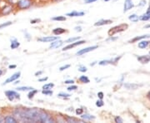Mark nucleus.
<instances>
[{"label":"nucleus","mask_w":150,"mask_h":123,"mask_svg":"<svg viewBox=\"0 0 150 123\" xmlns=\"http://www.w3.org/2000/svg\"><path fill=\"white\" fill-rule=\"evenodd\" d=\"M52 20H54V21H65L66 18L64 16H56L52 18Z\"/></svg>","instance_id":"cd10ccee"},{"label":"nucleus","mask_w":150,"mask_h":123,"mask_svg":"<svg viewBox=\"0 0 150 123\" xmlns=\"http://www.w3.org/2000/svg\"><path fill=\"white\" fill-rule=\"evenodd\" d=\"M98 0H85V4H91V3H94Z\"/></svg>","instance_id":"c03bdc74"},{"label":"nucleus","mask_w":150,"mask_h":123,"mask_svg":"<svg viewBox=\"0 0 150 123\" xmlns=\"http://www.w3.org/2000/svg\"><path fill=\"white\" fill-rule=\"evenodd\" d=\"M148 10L150 11V5H149V9H148Z\"/></svg>","instance_id":"6e6d98bb"},{"label":"nucleus","mask_w":150,"mask_h":123,"mask_svg":"<svg viewBox=\"0 0 150 123\" xmlns=\"http://www.w3.org/2000/svg\"><path fill=\"white\" fill-rule=\"evenodd\" d=\"M42 73H43V72H42V71H39V72H37L35 73V76H37V77L38 76H40Z\"/></svg>","instance_id":"09e8293b"},{"label":"nucleus","mask_w":150,"mask_h":123,"mask_svg":"<svg viewBox=\"0 0 150 123\" xmlns=\"http://www.w3.org/2000/svg\"><path fill=\"white\" fill-rule=\"evenodd\" d=\"M20 46V43H18V41H17L16 39H13L11 41V44H10V48L12 49H16L18 47Z\"/></svg>","instance_id":"6ab92c4d"},{"label":"nucleus","mask_w":150,"mask_h":123,"mask_svg":"<svg viewBox=\"0 0 150 123\" xmlns=\"http://www.w3.org/2000/svg\"><path fill=\"white\" fill-rule=\"evenodd\" d=\"M66 32V30L64 29V28H62V27H57V28H55L53 30V33L55 34V35H60V34H63V33H64Z\"/></svg>","instance_id":"f3484780"},{"label":"nucleus","mask_w":150,"mask_h":123,"mask_svg":"<svg viewBox=\"0 0 150 123\" xmlns=\"http://www.w3.org/2000/svg\"><path fill=\"white\" fill-rule=\"evenodd\" d=\"M84 15V13L83 12H77V11H73L71 13H67V16L69 17H80L83 16Z\"/></svg>","instance_id":"2eb2a0df"},{"label":"nucleus","mask_w":150,"mask_h":123,"mask_svg":"<svg viewBox=\"0 0 150 123\" xmlns=\"http://www.w3.org/2000/svg\"><path fill=\"white\" fill-rule=\"evenodd\" d=\"M13 10V8L10 5H6L5 7L3 8L2 9V14L4 15H7V14H9Z\"/></svg>","instance_id":"4468645a"},{"label":"nucleus","mask_w":150,"mask_h":123,"mask_svg":"<svg viewBox=\"0 0 150 123\" xmlns=\"http://www.w3.org/2000/svg\"><path fill=\"white\" fill-rule=\"evenodd\" d=\"M38 92V90H35V89H33V90H31V91H29V93H28V99H33V96H34V95L36 94Z\"/></svg>","instance_id":"bb28decb"},{"label":"nucleus","mask_w":150,"mask_h":123,"mask_svg":"<svg viewBox=\"0 0 150 123\" xmlns=\"http://www.w3.org/2000/svg\"><path fill=\"white\" fill-rule=\"evenodd\" d=\"M42 93L46 95V96H51V95H53V91H51V90H43Z\"/></svg>","instance_id":"72a5a7b5"},{"label":"nucleus","mask_w":150,"mask_h":123,"mask_svg":"<svg viewBox=\"0 0 150 123\" xmlns=\"http://www.w3.org/2000/svg\"><path fill=\"white\" fill-rule=\"evenodd\" d=\"M138 60L141 63L144 64V63H148L150 62V56L149 55H144V56H140L138 57Z\"/></svg>","instance_id":"9b49d317"},{"label":"nucleus","mask_w":150,"mask_h":123,"mask_svg":"<svg viewBox=\"0 0 150 123\" xmlns=\"http://www.w3.org/2000/svg\"><path fill=\"white\" fill-rule=\"evenodd\" d=\"M98 96L99 99H103V93L102 91L98 92Z\"/></svg>","instance_id":"37998d69"},{"label":"nucleus","mask_w":150,"mask_h":123,"mask_svg":"<svg viewBox=\"0 0 150 123\" xmlns=\"http://www.w3.org/2000/svg\"><path fill=\"white\" fill-rule=\"evenodd\" d=\"M4 122L6 123H17L18 121L17 119L14 117L11 116V115H8V116H6L4 117Z\"/></svg>","instance_id":"f8f14e48"},{"label":"nucleus","mask_w":150,"mask_h":123,"mask_svg":"<svg viewBox=\"0 0 150 123\" xmlns=\"http://www.w3.org/2000/svg\"><path fill=\"white\" fill-rule=\"evenodd\" d=\"M140 20L142 21H148L150 19V11L148 10L147 13H145L144 14H143L142 16H140L139 18Z\"/></svg>","instance_id":"a211bd4d"},{"label":"nucleus","mask_w":150,"mask_h":123,"mask_svg":"<svg viewBox=\"0 0 150 123\" xmlns=\"http://www.w3.org/2000/svg\"><path fill=\"white\" fill-rule=\"evenodd\" d=\"M79 81H80L81 82H83V83H88L90 82L87 76H81L80 77H79Z\"/></svg>","instance_id":"a878e982"},{"label":"nucleus","mask_w":150,"mask_h":123,"mask_svg":"<svg viewBox=\"0 0 150 123\" xmlns=\"http://www.w3.org/2000/svg\"><path fill=\"white\" fill-rule=\"evenodd\" d=\"M21 75V72H17L15 73H13V75L9 77L7 80L3 83V86L6 85V84H8V83H10V82H14V81L18 80V78H19V77Z\"/></svg>","instance_id":"39448f33"},{"label":"nucleus","mask_w":150,"mask_h":123,"mask_svg":"<svg viewBox=\"0 0 150 123\" xmlns=\"http://www.w3.org/2000/svg\"><path fill=\"white\" fill-rule=\"evenodd\" d=\"M103 102L102 101V99H100V100H98L96 102V106L97 107H101L103 106Z\"/></svg>","instance_id":"f704fd0d"},{"label":"nucleus","mask_w":150,"mask_h":123,"mask_svg":"<svg viewBox=\"0 0 150 123\" xmlns=\"http://www.w3.org/2000/svg\"><path fill=\"white\" fill-rule=\"evenodd\" d=\"M112 20H109V19H101L99 21H98L97 22L94 23V26H103V25H107V24H110L112 23Z\"/></svg>","instance_id":"9d476101"},{"label":"nucleus","mask_w":150,"mask_h":123,"mask_svg":"<svg viewBox=\"0 0 150 123\" xmlns=\"http://www.w3.org/2000/svg\"><path fill=\"white\" fill-rule=\"evenodd\" d=\"M39 122H54L53 117L48 115V113L44 111L40 110V114H39Z\"/></svg>","instance_id":"f03ea898"},{"label":"nucleus","mask_w":150,"mask_h":123,"mask_svg":"<svg viewBox=\"0 0 150 123\" xmlns=\"http://www.w3.org/2000/svg\"><path fill=\"white\" fill-rule=\"evenodd\" d=\"M5 95L10 102H13L14 99H18V100L20 99V95L16 91H12V90L6 91Z\"/></svg>","instance_id":"7ed1b4c3"},{"label":"nucleus","mask_w":150,"mask_h":123,"mask_svg":"<svg viewBox=\"0 0 150 123\" xmlns=\"http://www.w3.org/2000/svg\"><path fill=\"white\" fill-rule=\"evenodd\" d=\"M57 39H59V37H52V36H49V37H43V38H38V41L42 42V43H49V42H53V41L57 40Z\"/></svg>","instance_id":"1a4fd4ad"},{"label":"nucleus","mask_w":150,"mask_h":123,"mask_svg":"<svg viewBox=\"0 0 150 123\" xmlns=\"http://www.w3.org/2000/svg\"><path fill=\"white\" fill-rule=\"evenodd\" d=\"M65 84H74V80H66L64 82Z\"/></svg>","instance_id":"79ce46f5"},{"label":"nucleus","mask_w":150,"mask_h":123,"mask_svg":"<svg viewBox=\"0 0 150 123\" xmlns=\"http://www.w3.org/2000/svg\"><path fill=\"white\" fill-rule=\"evenodd\" d=\"M149 42H148V41H141L140 43H139V48L144 49V48H147L149 46Z\"/></svg>","instance_id":"5701e85b"},{"label":"nucleus","mask_w":150,"mask_h":123,"mask_svg":"<svg viewBox=\"0 0 150 123\" xmlns=\"http://www.w3.org/2000/svg\"><path fill=\"white\" fill-rule=\"evenodd\" d=\"M76 89H78V86L75 85H73V84H72V86H70L68 87V91H74Z\"/></svg>","instance_id":"c9c22d12"},{"label":"nucleus","mask_w":150,"mask_h":123,"mask_svg":"<svg viewBox=\"0 0 150 123\" xmlns=\"http://www.w3.org/2000/svg\"><path fill=\"white\" fill-rule=\"evenodd\" d=\"M48 80V77H43V78H40V79H38L39 82H45V81Z\"/></svg>","instance_id":"49530a36"},{"label":"nucleus","mask_w":150,"mask_h":123,"mask_svg":"<svg viewBox=\"0 0 150 123\" xmlns=\"http://www.w3.org/2000/svg\"><path fill=\"white\" fill-rule=\"evenodd\" d=\"M128 24H125V23H123V24H120V25H118V26H115V27H112L109 31H108V35L110 36V37H112L113 36L114 34H116V33H118V32H123L124 30H126L127 28H128Z\"/></svg>","instance_id":"f257e3e1"},{"label":"nucleus","mask_w":150,"mask_h":123,"mask_svg":"<svg viewBox=\"0 0 150 123\" xmlns=\"http://www.w3.org/2000/svg\"><path fill=\"white\" fill-rule=\"evenodd\" d=\"M129 20L132 22H138L139 20V18L138 15H136V14H132V15H130L129 17Z\"/></svg>","instance_id":"b1692460"},{"label":"nucleus","mask_w":150,"mask_h":123,"mask_svg":"<svg viewBox=\"0 0 150 123\" xmlns=\"http://www.w3.org/2000/svg\"><path fill=\"white\" fill-rule=\"evenodd\" d=\"M54 86V83H47V84H45V85L43 86V90H50V89H52L53 87Z\"/></svg>","instance_id":"393cba45"},{"label":"nucleus","mask_w":150,"mask_h":123,"mask_svg":"<svg viewBox=\"0 0 150 123\" xmlns=\"http://www.w3.org/2000/svg\"><path fill=\"white\" fill-rule=\"evenodd\" d=\"M109 63H111V60H103V61H101L98 63V64L101 65V66H104V65H108Z\"/></svg>","instance_id":"2f4dec72"},{"label":"nucleus","mask_w":150,"mask_h":123,"mask_svg":"<svg viewBox=\"0 0 150 123\" xmlns=\"http://www.w3.org/2000/svg\"><path fill=\"white\" fill-rule=\"evenodd\" d=\"M75 30H76L77 32H81V31H82V27H75Z\"/></svg>","instance_id":"de8ad7c7"},{"label":"nucleus","mask_w":150,"mask_h":123,"mask_svg":"<svg viewBox=\"0 0 150 123\" xmlns=\"http://www.w3.org/2000/svg\"><path fill=\"white\" fill-rule=\"evenodd\" d=\"M2 74H3V71H2V70H0V77L2 76Z\"/></svg>","instance_id":"603ef678"},{"label":"nucleus","mask_w":150,"mask_h":123,"mask_svg":"<svg viewBox=\"0 0 150 123\" xmlns=\"http://www.w3.org/2000/svg\"><path fill=\"white\" fill-rule=\"evenodd\" d=\"M104 1H105V2H108V1H109V0H104Z\"/></svg>","instance_id":"4d7b16f0"},{"label":"nucleus","mask_w":150,"mask_h":123,"mask_svg":"<svg viewBox=\"0 0 150 123\" xmlns=\"http://www.w3.org/2000/svg\"><path fill=\"white\" fill-rule=\"evenodd\" d=\"M83 43H85V41L84 40H78V41H76V42H74V43H71L69 45H67V46H65L64 48H63L62 50L63 51H67V50H69V49H72L73 48H75V47H77V46H79V45H82V44H83Z\"/></svg>","instance_id":"423d86ee"},{"label":"nucleus","mask_w":150,"mask_h":123,"mask_svg":"<svg viewBox=\"0 0 150 123\" xmlns=\"http://www.w3.org/2000/svg\"><path fill=\"white\" fill-rule=\"evenodd\" d=\"M124 86L127 88V89H137L139 86L137 85V84H131V83H126L124 84Z\"/></svg>","instance_id":"412c9836"},{"label":"nucleus","mask_w":150,"mask_h":123,"mask_svg":"<svg viewBox=\"0 0 150 123\" xmlns=\"http://www.w3.org/2000/svg\"><path fill=\"white\" fill-rule=\"evenodd\" d=\"M69 67H70V65L67 64V65H65V66H63V67H61L59 68V70H60V71H64V70L68 69V68H69Z\"/></svg>","instance_id":"58836bf2"},{"label":"nucleus","mask_w":150,"mask_h":123,"mask_svg":"<svg viewBox=\"0 0 150 123\" xmlns=\"http://www.w3.org/2000/svg\"><path fill=\"white\" fill-rule=\"evenodd\" d=\"M32 4L31 0H19L18 2V7L21 9H26L28 8Z\"/></svg>","instance_id":"20e7f679"},{"label":"nucleus","mask_w":150,"mask_h":123,"mask_svg":"<svg viewBox=\"0 0 150 123\" xmlns=\"http://www.w3.org/2000/svg\"><path fill=\"white\" fill-rule=\"evenodd\" d=\"M82 118L84 119V120H94L95 119V117L94 116H92V115H89V114H83L82 115Z\"/></svg>","instance_id":"4be33fe9"},{"label":"nucleus","mask_w":150,"mask_h":123,"mask_svg":"<svg viewBox=\"0 0 150 123\" xmlns=\"http://www.w3.org/2000/svg\"><path fill=\"white\" fill-rule=\"evenodd\" d=\"M83 110L82 108H78V109H76V114H77V115H82V114H83Z\"/></svg>","instance_id":"4c0bfd02"},{"label":"nucleus","mask_w":150,"mask_h":123,"mask_svg":"<svg viewBox=\"0 0 150 123\" xmlns=\"http://www.w3.org/2000/svg\"><path fill=\"white\" fill-rule=\"evenodd\" d=\"M63 43H64V42H63V41L57 39V40H54V42H53V43L50 44L49 48H59V47H60V46H62V45H63Z\"/></svg>","instance_id":"ddd939ff"},{"label":"nucleus","mask_w":150,"mask_h":123,"mask_svg":"<svg viewBox=\"0 0 150 123\" xmlns=\"http://www.w3.org/2000/svg\"><path fill=\"white\" fill-rule=\"evenodd\" d=\"M16 65H9V66H8V68H9V69H13V68H16Z\"/></svg>","instance_id":"a18cd8bd"},{"label":"nucleus","mask_w":150,"mask_h":123,"mask_svg":"<svg viewBox=\"0 0 150 123\" xmlns=\"http://www.w3.org/2000/svg\"><path fill=\"white\" fill-rule=\"evenodd\" d=\"M0 122H4V117L0 116Z\"/></svg>","instance_id":"8fccbe9b"},{"label":"nucleus","mask_w":150,"mask_h":123,"mask_svg":"<svg viewBox=\"0 0 150 123\" xmlns=\"http://www.w3.org/2000/svg\"><path fill=\"white\" fill-rule=\"evenodd\" d=\"M114 121H115V122L117 123H123V119L120 117H116L115 119H114Z\"/></svg>","instance_id":"e433bc0d"},{"label":"nucleus","mask_w":150,"mask_h":123,"mask_svg":"<svg viewBox=\"0 0 150 123\" xmlns=\"http://www.w3.org/2000/svg\"><path fill=\"white\" fill-rule=\"evenodd\" d=\"M59 97H63V98H69L71 95L70 94H67V93H64V92H60L59 95Z\"/></svg>","instance_id":"473e14b6"},{"label":"nucleus","mask_w":150,"mask_h":123,"mask_svg":"<svg viewBox=\"0 0 150 123\" xmlns=\"http://www.w3.org/2000/svg\"><path fill=\"white\" fill-rule=\"evenodd\" d=\"M87 67H80L79 68V72H87Z\"/></svg>","instance_id":"ea45409f"},{"label":"nucleus","mask_w":150,"mask_h":123,"mask_svg":"<svg viewBox=\"0 0 150 123\" xmlns=\"http://www.w3.org/2000/svg\"><path fill=\"white\" fill-rule=\"evenodd\" d=\"M66 121L68 122H73V123H76L78 122V120L74 117H66Z\"/></svg>","instance_id":"c756f323"},{"label":"nucleus","mask_w":150,"mask_h":123,"mask_svg":"<svg viewBox=\"0 0 150 123\" xmlns=\"http://www.w3.org/2000/svg\"><path fill=\"white\" fill-rule=\"evenodd\" d=\"M38 22H40V19H39V18H36V19H32V20L30 21V22H31L32 24H34V23H37Z\"/></svg>","instance_id":"a19ab883"},{"label":"nucleus","mask_w":150,"mask_h":123,"mask_svg":"<svg viewBox=\"0 0 150 123\" xmlns=\"http://www.w3.org/2000/svg\"><path fill=\"white\" fill-rule=\"evenodd\" d=\"M80 39V37H75V38H70L69 39H67L66 41H65V43H74V42H76V41H78V40H79Z\"/></svg>","instance_id":"c85d7f7f"},{"label":"nucleus","mask_w":150,"mask_h":123,"mask_svg":"<svg viewBox=\"0 0 150 123\" xmlns=\"http://www.w3.org/2000/svg\"><path fill=\"white\" fill-rule=\"evenodd\" d=\"M18 83H19V81L16 80L15 81V82H14V84H18Z\"/></svg>","instance_id":"3c124183"},{"label":"nucleus","mask_w":150,"mask_h":123,"mask_svg":"<svg viewBox=\"0 0 150 123\" xmlns=\"http://www.w3.org/2000/svg\"><path fill=\"white\" fill-rule=\"evenodd\" d=\"M147 96H148V97H149V98L150 99V91L149 92V93H148V95H147Z\"/></svg>","instance_id":"864d4df0"},{"label":"nucleus","mask_w":150,"mask_h":123,"mask_svg":"<svg viewBox=\"0 0 150 123\" xmlns=\"http://www.w3.org/2000/svg\"><path fill=\"white\" fill-rule=\"evenodd\" d=\"M97 48H98V46H92V47H88V48H83V49L79 50V52H77V53L76 54H77L78 56H82V55L87 53H89V52H92V51L95 50Z\"/></svg>","instance_id":"0eeeda50"},{"label":"nucleus","mask_w":150,"mask_h":123,"mask_svg":"<svg viewBox=\"0 0 150 123\" xmlns=\"http://www.w3.org/2000/svg\"><path fill=\"white\" fill-rule=\"evenodd\" d=\"M145 27H150V25H147Z\"/></svg>","instance_id":"5fc2aeb1"},{"label":"nucleus","mask_w":150,"mask_h":123,"mask_svg":"<svg viewBox=\"0 0 150 123\" xmlns=\"http://www.w3.org/2000/svg\"><path fill=\"white\" fill-rule=\"evenodd\" d=\"M149 53H150V52H149Z\"/></svg>","instance_id":"13d9d810"},{"label":"nucleus","mask_w":150,"mask_h":123,"mask_svg":"<svg viewBox=\"0 0 150 123\" xmlns=\"http://www.w3.org/2000/svg\"><path fill=\"white\" fill-rule=\"evenodd\" d=\"M134 7V3L132 0H125L124 2V8H123V12H127V11L132 9Z\"/></svg>","instance_id":"6e6552de"},{"label":"nucleus","mask_w":150,"mask_h":123,"mask_svg":"<svg viewBox=\"0 0 150 123\" xmlns=\"http://www.w3.org/2000/svg\"><path fill=\"white\" fill-rule=\"evenodd\" d=\"M33 89H34L33 87H31V86H18L17 87L16 90L17 91H31Z\"/></svg>","instance_id":"aec40b11"},{"label":"nucleus","mask_w":150,"mask_h":123,"mask_svg":"<svg viewBox=\"0 0 150 123\" xmlns=\"http://www.w3.org/2000/svg\"><path fill=\"white\" fill-rule=\"evenodd\" d=\"M150 35H143V36H138V37H135L134 38H133L132 40H130L129 41V43H135V42H137V41H139V40H143V39H144V38H149Z\"/></svg>","instance_id":"dca6fc26"},{"label":"nucleus","mask_w":150,"mask_h":123,"mask_svg":"<svg viewBox=\"0 0 150 123\" xmlns=\"http://www.w3.org/2000/svg\"><path fill=\"white\" fill-rule=\"evenodd\" d=\"M12 23H13L12 22H4V23L0 24V29H2V28H4V27H8V26H10Z\"/></svg>","instance_id":"7c9ffc66"}]
</instances>
